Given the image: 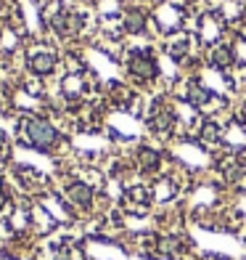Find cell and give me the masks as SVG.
I'll return each instance as SVG.
<instances>
[{
    "instance_id": "8992f818",
    "label": "cell",
    "mask_w": 246,
    "mask_h": 260,
    "mask_svg": "<svg viewBox=\"0 0 246 260\" xmlns=\"http://www.w3.org/2000/svg\"><path fill=\"white\" fill-rule=\"evenodd\" d=\"M69 199H72L74 205H79V207H88L90 199H93V191H90L85 183H77V186L69 188Z\"/></svg>"
},
{
    "instance_id": "7a4b0ae2",
    "label": "cell",
    "mask_w": 246,
    "mask_h": 260,
    "mask_svg": "<svg viewBox=\"0 0 246 260\" xmlns=\"http://www.w3.org/2000/svg\"><path fill=\"white\" fill-rule=\"evenodd\" d=\"M130 72L135 77H143V80H151L156 75V61L154 56H151L148 51H135L133 58H130Z\"/></svg>"
},
{
    "instance_id": "277c9868",
    "label": "cell",
    "mask_w": 246,
    "mask_h": 260,
    "mask_svg": "<svg viewBox=\"0 0 246 260\" xmlns=\"http://www.w3.org/2000/svg\"><path fill=\"white\" fill-rule=\"evenodd\" d=\"M209 61H212L215 67H220V69L230 67L233 61H236V53H233V45H228V43H217V45H212V53H209Z\"/></svg>"
},
{
    "instance_id": "6da1fadb",
    "label": "cell",
    "mask_w": 246,
    "mask_h": 260,
    "mask_svg": "<svg viewBox=\"0 0 246 260\" xmlns=\"http://www.w3.org/2000/svg\"><path fill=\"white\" fill-rule=\"evenodd\" d=\"M19 130L24 133V138H29V144L37 146V149H51L58 138L56 130L45 120H40V117H27V120H21Z\"/></svg>"
},
{
    "instance_id": "9c48e42d",
    "label": "cell",
    "mask_w": 246,
    "mask_h": 260,
    "mask_svg": "<svg viewBox=\"0 0 246 260\" xmlns=\"http://www.w3.org/2000/svg\"><path fill=\"white\" fill-rule=\"evenodd\" d=\"M138 165H140V170H156L159 168V154H156V151H151V149H140Z\"/></svg>"
},
{
    "instance_id": "30bf717a",
    "label": "cell",
    "mask_w": 246,
    "mask_h": 260,
    "mask_svg": "<svg viewBox=\"0 0 246 260\" xmlns=\"http://www.w3.org/2000/svg\"><path fill=\"white\" fill-rule=\"evenodd\" d=\"M201 138L207 144H217L220 141V125L217 122H204L201 125Z\"/></svg>"
},
{
    "instance_id": "5b68a950",
    "label": "cell",
    "mask_w": 246,
    "mask_h": 260,
    "mask_svg": "<svg viewBox=\"0 0 246 260\" xmlns=\"http://www.w3.org/2000/svg\"><path fill=\"white\" fill-rule=\"evenodd\" d=\"M146 27V16H143V11H138V8H130L125 14V29L127 32H143Z\"/></svg>"
},
{
    "instance_id": "ba28073f",
    "label": "cell",
    "mask_w": 246,
    "mask_h": 260,
    "mask_svg": "<svg viewBox=\"0 0 246 260\" xmlns=\"http://www.w3.org/2000/svg\"><path fill=\"white\" fill-rule=\"evenodd\" d=\"M188 48H191V38L188 35H178V40H172L170 45H167V51L172 53V58H183L185 53H188Z\"/></svg>"
},
{
    "instance_id": "52a82bcc",
    "label": "cell",
    "mask_w": 246,
    "mask_h": 260,
    "mask_svg": "<svg viewBox=\"0 0 246 260\" xmlns=\"http://www.w3.org/2000/svg\"><path fill=\"white\" fill-rule=\"evenodd\" d=\"M201 35L207 40H215L220 35V16L217 14H204V19H201Z\"/></svg>"
},
{
    "instance_id": "3957f363",
    "label": "cell",
    "mask_w": 246,
    "mask_h": 260,
    "mask_svg": "<svg viewBox=\"0 0 246 260\" xmlns=\"http://www.w3.org/2000/svg\"><path fill=\"white\" fill-rule=\"evenodd\" d=\"M29 67H32L34 75H51L53 69H56V53H51V51L32 53L29 56Z\"/></svg>"
}]
</instances>
